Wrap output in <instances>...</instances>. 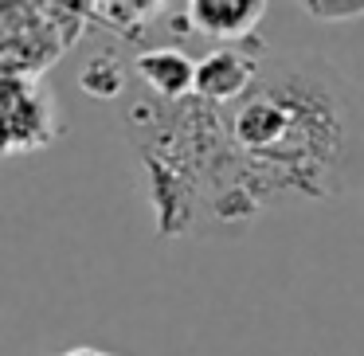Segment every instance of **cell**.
Returning a JSON list of instances; mask_svg holds the SVG:
<instances>
[{
    "label": "cell",
    "instance_id": "obj_1",
    "mask_svg": "<svg viewBox=\"0 0 364 356\" xmlns=\"http://www.w3.org/2000/svg\"><path fill=\"white\" fill-rule=\"evenodd\" d=\"M220 122L192 239L243 235L274 212L341 200L364 161V95L317 51L262 55L255 87Z\"/></svg>",
    "mask_w": 364,
    "mask_h": 356
},
{
    "label": "cell",
    "instance_id": "obj_2",
    "mask_svg": "<svg viewBox=\"0 0 364 356\" xmlns=\"http://www.w3.org/2000/svg\"><path fill=\"white\" fill-rule=\"evenodd\" d=\"M87 20V4H4V75L43 79V71L82 36Z\"/></svg>",
    "mask_w": 364,
    "mask_h": 356
},
{
    "label": "cell",
    "instance_id": "obj_3",
    "mask_svg": "<svg viewBox=\"0 0 364 356\" xmlns=\"http://www.w3.org/2000/svg\"><path fill=\"white\" fill-rule=\"evenodd\" d=\"M63 114L43 79L4 75V157L48 149L63 137Z\"/></svg>",
    "mask_w": 364,
    "mask_h": 356
},
{
    "label": "cell",
    "instance_id": "obj_4",
    "mask_svg": "<svg viewBox=\"0 0 364 356\" xmlns=\"http://www.w3.org/2000/svg\"><path fill=\"white\" fill-rule=\"evenodd\" d=\"M168 16L192 36L220 40V48H239V43H251L255 28L267 16V4L262 0H188V4H168Z\"/></svg>",
    "mask_w": 364,
    "mask_h": 356
},
{
    "label": "cell",
    "instance_id": "obj_5",
    "mask_svg": "<svg viewBox=\"0 0 364 356\" xmlns=\"http://www.w3.org/2000/svg\"><path fill=\"white\" fill-rule=\"evenodd\" d=\"M262 55L267 51H251V43L208 51L204 59H196V98H204L208 106H220V110L235 106L259 79Z\"/></svg>",
    "mask_w": 364,
    "mask_h": 356
},
{
    "label": "cell",
    "instance_id": "obj_6",
    "mask_svg": "<svg viewBox=\"0 0 364 356\" xmlns=\"http://www.w3.org/2000/svg\"><path fill=\"white\" fill-rule=\"evenodd\" d=\"M134 79L161 102H184L196 95V59L173 43H157L134 55Z\"/></svg>",
    "mask_w": 364,
    "mask_h": 356
},
{
    "label": "cell",
    "instance_id": "obj_7",
    "mask_svg": "<svg viewBox=\"0 0 364 356\" xmlns=\"http://www.w3.org/2000/svg\"><path fill=\"white\" fill-rule=\"evenodd\" d=\"M79 87H82V95H90V98L122 102L126 90L134 87V63H126V59H122L118 51H110V48H98L95 55L82 63Z\"/></svg>",
    "mask_w": 364,
    "mask_h": 356
},
{
    "label": "cell",
    "instance_id": "obj_8",
    "mask_svg": "<svg viewBox=\"0 0 364 356\" xmlns=\"http://www.w3.org/2000/svg\"><path fill=\"white\" fill-rule=\"evenodd\" d=\"M301 9L317 24H348L364 16V0H306Z\"/></svg>",
    "mask_w": 364,
    "mask_h": 356
}]
</instances>
